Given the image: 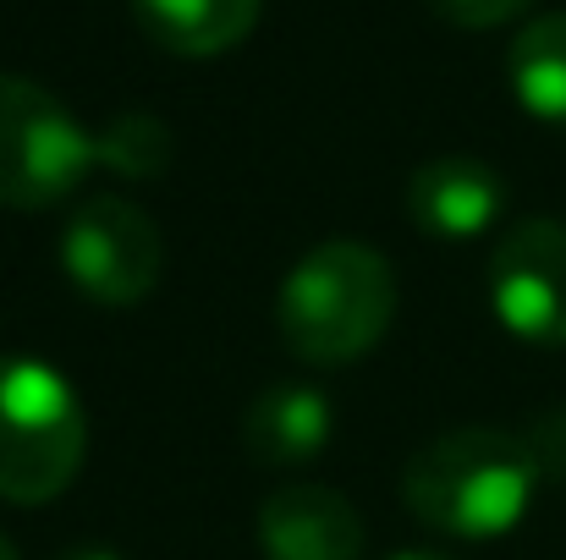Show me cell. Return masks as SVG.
<instances>
[{
    "mask_svg": "<svg viewBox=\"0 0 566 560\" xmlns=\"http://www.w3.org/2000/svg\"><path fill=\"white\" fill-rule=\"evenodd\" d=\"M495 319L528 347H566V225L517 220L490 253Z\"/></svg>",
    "mask_w": 566,
    "mask_h": 560,
    "instance_id": "obj_6",
    "label": "cell"
},
{
    "mask_svg": "<svg viewBox=\"0 0 566 560\" xmlns=\"http://www.w3.org/2000/svg\"><path fill=\"white\" fill-rule=\"evenodd\" d=\"M99 166L94 133L39 83L0 72V209H50Z\"/></svg>",
    "mask_w": 566,
    "mask_h": 560,
    "instance_id": "obj_4",
    "label": "cell"
},
{
    "mask_svg": "<svg viewBox=\"0 0 566 560\" xmlns=\"http://www.w3.org/2000/svg\"><path fill=\"white\" fill-rule=\"evenodd\" d=\"M534 0H429V11H440L457 28H501L512 17H523Z\"/></svg>",
    "mask_w": 566,
    "mask_h": 560,
    "instance_id": "obj_13",
    "label": "cell"
},
{
    "mask_svg": "<svg viewBox=\"0 0 566 560\" xmlns=\"http://www.w3.org/2000/svg\"><path fill=\"white\" fill-rule=\"evenodd\" d=\"M390 560H446V556H429V550H418V556H390Z\"/></svg>",
    "mask_w": 566,
    "mask_h": 560,
    "instance_id": "obj_17",
    "label": "cell"
},
{
    "mask_svg": "<svg viewBox=\"0 0 566 560\" xmlns=\"http://www.w3.org/2000/svg\"><path fill=\"white\" fill-rule=\"evenodd\" d=\"M0 560H22V556H17V545H11L6 533H0Z\"/></svg>",
    "mask_w": 566,
    "mask_h": 560,
    "instance_id": "obj_16",
    "label": "cell"
},
{
    "mask_svg": "<svg viewBox=\"0 0 566 560\" xmlns=\"http://www.w3.org/2000/svg\"><path fill=\"white\" fill-rule=\"evenodd\" d=\"M528 445H534V456H539V467H545L551 478H566V406H556V412L539 423V434H534Z\"/></svg>",
    "mask_w": 566,
    "mask_h": 560,
    "instance_id": "obj_14",
    "label": "cell"
},
{
    "mask_svg": "<svg viewBox=\"0 0 566 560\" xmlns=\"http://www.w3.org/2000/svg\"><path fill=\"white\" fill-rule=\"evenodd\" d=\"M539 456L523 434L506 429H451L434 434L401 473L407 511L446 539H501L512 533L539 495Z\"/></svg>",
    "mask_w": 566,
    "mask_h": 560,
    "instance_id": "obj_1",
    "label": "cell"
},
{
    "mask_svg": "<svg viewBox=\"0 0 566 560\" xmlns=\"http://www.w3.org/2000/svg\"><path fill=\"white\" fill-rule=\"evenodd\" d=\"M55 560H122L116 550H105V545H77V550H61Z\"/></svg>",
    "mask_w": 566,
    "mask_h": 560,
    "instance_id": "obj_15",
    "label": "cell"
},
{
    "mask_svg": "<svg viewBox=\"0 0 566 560\" xmlns=\"http://www.w3.org/2000/svg\"><path fill=\"white\" fill-rule=\"evenodd\" d=\"M138 28L171 55H220L242 44L264 11V0H133Z\"/></svg>",
    "mask_w": 566,
    "mask_h": 560,
    "instance_id": "obj_10",
    "label": "cell"
},
{
    "mask_svg": "<svg viewBox=\"0 0 566 560\" xmlns=\"http://www.w3.org/2000/svg\"><path fill=\"white\" fill-rule=\"evenodd\" d=\"M94 149H99V166H111L116 177H160L177 155V138L166 121L155 116H116L105 133H94Z\"/></svg>",
    "mask_w": 566,
    "mask_h": 560,
    "instance_id": "obj_12",
    "label": "cell"
},
{
    "mask_svg": "<svg viewBox=\"0 0 566 560\" xmlns=\"http://www.w3.org/2000/svg\"><path fill=\"white\" fill-rule=\"evenodd\" d=\"M88 456V412L66 373L39 358H0V500L44 506L72 489Z\"/></svg>",
    "mask_w": 566,
    "mask_h": 560,
    "instance_id": "obj_3",
    "label": "cell"
},
{
    "mask_svg": "<svg viewBox=\"0 0 566 560\" xmlns=\"http://www.w3.org/2000/svg\"><path fill=\"white\" fill-rule=\"evenodd\" d=\"M506 77L517 105L545 121V127H566V11L534 17L512 50H506Z\"/></svg>",
    "mask_w": 566,
    "mask_h": 560,
    "instance_id": "obj_11",
    "label": "cell"
},
{
    "mask_svg": "<svg viewBox=\"0 0 566 560\" xmlns=\"http://www.w3.org/2000/svg\"><path fill=\"white\" fill-rule=\"evenodd\" d=\"M506 209V182L495 177V166L468 160V155H446L412 171L407 182V214L423 236L440 242H468L484 236Z\"/></svg>",
    "mask_w": 566,
    "mask_h": 560,
    "instance_id": "obj_8",
    "label": "cell"
},
{
    "mask_svg": "<svg viewBox=\"0 0 566 560\" xmlns=\"http://www.w3.org/2000/svg\"><path fill=\"white\" fill-rule=\"evenodd\" d=\"M336 412L314 384H270L253 395L248 418H242V445L259 467H303L331 445Z\"/></svg>",
    "mask_w": 566,
    "mask_h": 560,
    "instance_id": "obj_9",
    "label": "cell"
},
{
    "mask_svg": "<svg viewBox=\"0 0 566 560\" xmlns=\"http://www.w3.org/2000/svg\"><path fill=\"white\" fill-rule=\"evenodd\" d=\"M264 560H364V517L331 484L292 478L259 506Z\"/></svg>",
    "mask_w": 566,
    "mask_h": 560,
    "instance_id": "obj_7",
    "label": "cell"
},
{
    "mask_svg": "<svg viewBox=\"0 0 566 560\" xmlns=\"http://www.w3.org/2000/svg\"><path fill=\"white\" fill-rule=\"evenodd\" d=\"M396 319L390 258L369 242H319L292 264L275 297V330L292 358L314 369H347L369 358Z\"/></svg>",
    "mask_w": 566,
    "mask_h": 560,
    "instance_id": "obj_2",
    "label": "cell"
},
{
    "mask_svg": "<svg viewBox=\"0 0 566 560\" xmlns=\"http://www.w3.org/2000/svg\"><path fill=\"white\" fill-rule=\"evenodd\" d=\"M61 264L83 297L105 308H138L160 286L166 242L138 203L94 192L61 225Z\"/></svg>",
    "mask_w": 566,
    "mask_h": 560,
    "instance_id": "obj_5",
    "label": "cell"
}]
</instances>
